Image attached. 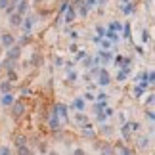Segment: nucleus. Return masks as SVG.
I'll return each mask as SVG.
<instances>
[{"instance_id": "nucleus-1", "label": "nucleus", "mask_w": 155, "mask_h": 155, "mask_svg": "<svg viewBox=\"0 0 155 155\" xmlns=\"http://www.w3.org/2000/svg\"><path fill=\"white\" fill-rule=\"evenodd\" d=\"M23 113H25V104H23V100H17V102L14 104V107H12V115H14L15 119H19Z\"/></svg>"}, {"instance_id": "nucleus-2", "label": "nucleus", "mask_w": 155, "mask_h": 155, "mask_svg": "<svg viewBox=\"0 0 155 155\" xmlns=\"http://www.w3.org/2000/svg\"><path fill=\"white\" fill-rule=\"evenodd\" d=\"M19 56H21V48H19V46H12V48L8 50V59H12V61L19 59Z\"/></svg>"}, {"instance_id": "nucleus-3", "label": "nucleus", "mask_w": 155, "mask_h": 155, "mask_svg": "<svg viewBox=\"0 0 155 155\" xmlns=\"http://www.w3.org/2000/svg\"><path fill=\"white\" fill-rule=\"evenodd\" d=\"M10 25H12V27L23 25V17H21L19 14H12V15H10Z\"/></svg>"}, {"instance_id": "nucleus-4", "label": "nucleus", "mask_w": 155, "mask_h": 155, "mask_svg": "<svg viewBox=\"0 0 155 155\" xmlns=\"http://www.w3.org/2000/svg\"><path fill=\"white\" fill-rule=\"evenodd\" d=\"M98 79H100V84H109V73H107L105 69H100V73H98Z\"/></svg>"}, {"instance_id": "nucleus-5", "label": "nucleus", "mask_w": 155, "mask_h": 155, "mask_svg": "<svg viewBox=\"0 0 155 155\" xmlns=\"http://www.w3.org/2000/svg\"><path fill=\"white\" fill-rule=\"evenodd\" d=\"M14 42H15V38L12 37L10 33H4V35H2V44H4V46H10V48H12V46H14Z\"/></svg>"}, {"instance_id": "nucleus-6", "label": "nucleus", "mask_w": 155, "mask_h": 155, "mask_svg": "<svg viewBox=\"0 0 155 155\" xmlns=\"http://www.w3.org/2000/svg\"><path fill=\"white\" fill-rule=\"evenodd\" d=\"M42 63H44V58L40 56V54H35V56H33V61H31V65H33V67H40Z\"/></svg>"}, {"instance_id": "nucleus-7", "label": "nucleus", "mask_w": 155, "mask_h": 155, "mask_svg": "<svg viewBox=\"0 0 155 155\" xmlns=\"http://www.w3.org/2000/svg\"><path fill=\"white\" fill-rule=\"evenodd\" d=\"M65 21H67V23L75 21V8H69L67 12H65Z\"/></svg>"}, {"instance_id": "nucleus-8", "label": "nucleus", "mask_w": 155, "mask_h": 155, "mask_svg": "<svg viewBox=\"0 0 155 155\" xmlns=\"http://www.w3.org/2000/svg\"><path fill=\"white\" fill-rule=\"evenodd\" d=\"M25 12H27V2H25V0H21V2L17 4V14H19V15H23Z\"/></svg>"}, {"instance_id": "nucleus-9", "label": "nucleus", "mask_w": 155, "mask_h": 155, "mask_svg": "<svg viewBox=\"0 0 155 155\" xmlns=\"http://www.w3.org/2000/svg\"><path fill=\"white\" fill-rule=\"evenodd\" d=\"M15 144H17V147H21V146H27V136L25 134H19V136H17V138H15Z\"/></svg>"}, {"instance_id": "nucleus-10", "label": "nucleus", "mask_w": 155, "mask_h": 155, "mask_svg": "<svg viewBox=\"0 0 155 155\" xmlns=\"http://www.w3.org/2000/svg\"><path fill=\"white\" fill-rule=\"evenodd\" d=\"M2 104L4 105H10V104H14V96L8 92V94H4V98H2Z\"/></svg>"}, {"instance_id": "nucleus-11", "label": "nucleus", "mask_w": 155, "mask_h": 155, "mask_svg": "<svg viewBox=\"0 0 155 155\" xmlns=\"http://www.w3.org/2000/svg\"><path fill=\"white\" fill-rule=\"evenodd\" d=\"M17 155H33V151H31V150H29V147H27V146H21V147H19V150H17Z\"/></svg>"}, {"instance_id": "nucleus-12", "label": "nucleus", "mask_w": 155, "mask_h": 155, "mask_svg": "<svg viewBox=\"0 0 155 155\" xmlns=\"http://www.w3.org/2000/svg\"><path fill=\"white\" fill-rule=\"evenodd\" d=\"M0 88H2L4 94H8V92L12 90V84H10V82H2V84H0Z\"/></svg>"}, {"instance_id": "nucleus-13", "label": "nucleus", "mask_w": 155, "mask_h": 155, "mask_svg": "<svg viewBox=\"0 0 155 155\" xmlns=\"http://www.w3.org/2000/svg\"><path fill=\"white\" fill-rule=\"evenodd\" d=\"M147 38H150V33H147V31H146V29H144V31H142V40H144V42H146V40H147Z\"/></svg>"}, {"instance_id": "nucleus-14", "label": "nucleus", "mask_w": 155, "mask_h": 155, "mask_svg": "<svg viewBox=\"0 0 155 155\" xmlns=\"http://www.w3.org/2000/svg\"><path fill=\"white\" fill-rule=\"evenodd\" d=\"M0 155H12V151L8 150V147H2V150H0Z\"/></svg>"}, {"instance_id": "nucleus-15", "label": "nucleus", "mask_w": 155, "mask_h": 155, "mask_svg": "<svg viewBox=\"0 0 155 155\" xmlns=\"http://www.w3.org/2000/svg\"><path fill=\"white\" fill-rule=\"evenodd\" d=\"M0 8H4V10L8 8V0H0Z\"/></svg>"}, {"instance_id": "nucleus-16", "label": "nucleus", "mask_w": 155, "mask_h": 155, "mask_svg": "<svg viewBox=\"0 0 155 155\" xmlns=\"http://www.w3.org/2000/svg\"><path fill=\"white\" fill-rule=\"evenodd\" d=\"M73 155H86V153H84V150H77Z\"/></svg>"}, {"instance_id": "nucleus-17", "label": "nucleus", "mask_w": 155, "mask_h": 155, "mask_svg": "<svg viewBox=\"0 0 155 155\" xmlns=\"http://www.w3.org/2000/svg\"><path fill=\"white\" fill-rule=\"evenodd\" d=\"M69 52H77V44H71L69 46Z\"/></svg>"}, {"instance_id": "nucleus-18", "label": "nucleus", "mask_w": 155, "mask_h": 155, "mask_svg": "<svg viewBox=\"0 0 155 155\" xmlns=\"http://www.w3.org/2000/svg\"><path fill=\"white\" fill-rule=\"evenodd\" d=\"M98 2H100V6H104V4H105V0H98Z\"/></svg>"}]
</instances>
